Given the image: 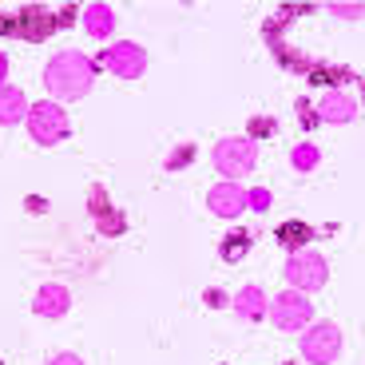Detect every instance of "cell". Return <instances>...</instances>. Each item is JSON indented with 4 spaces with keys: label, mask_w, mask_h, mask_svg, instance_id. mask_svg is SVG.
<instances>
[{
    "label": "cell",
    "mask_w": 365,
    "mask_h": 365,
    "mask_svg": "<svg viewBox=\"0 0 365 365\" xmlns=\"http://www.w3.org/2000/svg\"><path fill=\"white\" fill-rule=\"evenodd\" d=\"M294 167H298V171H310V167H318V147H314V143H302L298 151H294Z\"/></svg>",
    "instance_id": "cell-21"
},
{
    "label": "cell",
    "mask_w": 365,
    "mask_h": 365,
    "mask_svg": "<svg viewBox=\"0 0 365 365\" xmlns=\"http://www.w3.org/2000/svg\"><path fill=\"white\" fill-rule=\"evenodd\" d=\"M88 210H91V219L100 222L103 235H119V230H123V215L111 207V199H108L103 187H91L88 191Z\"/></svg>",
    "instance_id": "cell-8"
},
{
    "label": "cell",
    "mask_w": 365,
    "mask_h": 365,
    "mask_svg": "<svg viewBox=\"0 0 365 365\" xmlns=\"http://www.w3.org/2000/svg\"><path fill=\"white\" fill-rule=\"evenodd\" d=\"M48 365H83V361H80V357H76V354H56V357H52V361H48Z\"/></svg>",
    "instance_id": "cell-28"
},
{
    "label": "cell",
    "mask_w": 365,
    "mask_h": 365,
    "mask_svg": "<svg viewBox=\"0 0 365 365\" xmlns=\"http://www.w3.org/2000/svg\"><path fill=\"white\" fill-rule=\"evenodd\" d=\"M247 207L266 210V207H270V191H262V187H258V191H250V195H247Z\"/></svg>",
    "instance_id": "cell-25"
},
{
    "label": "cell",
    "mask_w": 365,
    "mask_h": 365,
    "mask_svg": "<svg viewBox=\"0 0 365 365\" xmlns=\"http://www.w3.org/2000/svg\"><path fill=\"white\" fill-rule=\"evenodd\" d=\"M286 282H290L298 294L318 290V286L326 282V258L314 255V250H298V255H290V262H286Z\"/></svg>",
    "instance_id": "cell-3"
},
{
    "label": "cell",
    "mask_w": 365,
    "mask_h": 365,
    "mask_svg": "<svg viewBox=\"0 0 365 365\" xmlns=\"http://www.w3.org/2000/svg\"><path fill=\"white\" fill-rule=\"evenodd\" d=\"M302 354L310 365H329L341 354V329L334 322H322V326H310V334L302 338Z\"/></svg>",
    "instance_id": "cell-4"
},
{
    "label": "cell",
    "mask_w": 365,
    "mask_h": 365,
    "mask_svg": "<svg viewBox=\"0 0 365 365\" xmlns=\"http://www.w3.org/2000/svg\"><path fill=\"white\" fill-rule=\"evenodd\" d=\"M16 20H20V36L24 40H48L52 28H56V12L40 9V4H28Z\"/></svg>",
    "instance_id": "cell-9"
},
{
    "label": "cell",
    "mask_w": 365,
    "mask_h": 365,
    "mask_svg": "<svg viewBox=\"0 0 365 365\" xmlns=\"http://www.w3.org/2000/svg\"><path fill=\"white\" fill-rule=\"evenodd\" d=\"M91 83H96V60H88L83 52H60L44 68V88L56 100H80L91 91Z\"/></svg>",
    "instance_id": "cell-1"
},
{
    "label": "cell",
    "mask_w": 365,
    "mask_h": 365,
    "mask_svg": "<svg viewBox=\"0 0 365 365\" xmlns=\"http://www.w3.org/2000/svg\"><path fill=\"white\" fill-rule=\"evenodd\" d=\"M100 64L108 68V72H115L119 80H139L143 68H147V52L139 44H131V40H123V44H111L108 52H103Z\"/></svg>",
    "instance_id": "cell-6"
},
{
    "label": "cell",
    "mask_w": 365,
    "mask_h": 365,
    "mask_svg": "<svg viewBox=\"0 0 365 365\" xmlns=\"http://www.w3.org/2000/svg\"><path fill=\"white\" fill-rule=\"evenodd\" d=\"M83 24H88V36H108L115 28V16H111L108 4H88L83 9Z\"/></svg>",
    "instance_id": "cell-14"
},
{
    "label": "cell",
    "mask_w": 365,
    "mask_h": 365,
    "mask_svg": "<svg viewBox=\"0 0 365 365\" xmlns=\"http://www.w3.org/2000/svg\"><path fill=\"white\" fill-rule=\"evenodd\" d=\"M36 314H40V318H64V314H68V290H64V286L48 282L44 290L36 294Z\"/></svg>",
    "instance_id": "cell-12"
},
{
    "label": "cell",
    "mask_w": 365,
    "mask_h": 365,
    "mask_svg": "<svg viewBox=\"0 0 365 365\" xmlns=\"http://www.w3.org/2000/svg\"><path fill=\"white\" fill-rule=\"evenodd\" d=\"M346 80H349V68L318 64V60H314V68H310V83H346Z\"/></svg>",
    "instance_id": "cell-18"
},
{
    "label": "cell",
    "mask_w": 365,
    "mask_h": 365,
    "mask_svg": "<svg viewBox=\"0 0 365 365\" xmlns=\"http://www.w3.org/2000/svg\"><path fill=\"white\" fill-rule=\"evenodd\" d=\"M207 302L219 310V306H227V298H222V290H207Z\"/></svg>",
    "instance_id": "cell-29"
},
{
    "label": "cell",
    "mask_w": 365,
    "mask_h": 365,
    "mask_svg": "<svg viewBox=\"0 0 365 365\" xmlns=\"http://www.w3.org/2000/svg\"><path fill=\"white\" fill-rule=\"evenodd\" d=\"M4 76H9V60H4V52H0V88H4Z\"/></svg>",
    "instance_id": "cell-30"
},
{
    "label": "cell",
    "mask_w": 365,
    "mask_h": 365,
    "mask_svg": "<svg viewBox=\"0 0 365 365\" xmlns=\"http://www.w3.org/2000/svg\"><path fill=\"white\" fill-rule=\"evenodd\" d=\"M361 91H365V83H361Z\"/></svg>",
    "instance_id": "cell-31"
},
{
    "label": "cell",
    "mask_w": 365,
    "mask_h": 365,
    "mask_svg": "<svg viewBox=\"0 0 365 365\" xmlns=\"http://www.w3.org/2000/svg\"><path fill=\"white\" fill-rule=\"evenodd\" d=\"M270 318L278 329H306L310 326V298L298 290H286L270 302Z\"/></svg>",
    "instance_id": "cell-5"
},
{
    "label": "cell",
    "mask_w": 365,
    "mask_h": 365,
    "mask_svg": "<svg viewBox=\"0 0 365 365\" xmlns=\"http://www.w3.org/2000/svg\"><path fill=\"white\" fill-rule=\"evenodd\" d=\"M28 111V100L20 88H0V123H16V119H24Z\"/></svg>",
    "instance_id": "cell-13"
},
{
    "label": "cell",
    "mask_w": 365,
    "mask_h": 365,
    "mask_svg": "<svg viewBox=\"0 0 365 365\" xmlns=\"http://www.w3.org/2000/svg\"><path fill=\"white\" fill-rule=\"evenodd\" d=\"M235 310L242 314L247 322H258V318L266 314V298H262V290H258V286H247V290H242V294L235 298Z\"/></svg>",
    "instance_id": "cell-15"
},
{
    "label": "cell",
    "mask_w": 365,
    "mask_h": 365,
    "mask_svg": "<svg viewBox=\"0 0 365 365\" xmlns=\"http://www.w3.org/2000/svg\"><path fill=\"white\" fill-rule=\"evenodd\" d=\"M28 131H32V139H36V143L52 147V143H60V139L68 135V115L56 108L52 100L36 103V108H28Z\"/></svg>",
    "instance_id": "cell-2"
},
{
    "label": "cell",
    "mask_w": 365,
    "mask_h": 365,
    "mask_svg": "<svg viewBox=\"0 0 365 365\" xmlns=\"http://www.w3.org/2000/svg\"><path fill=\"white\" fill-rule=\"evenodd\" d=\"M250 242H255V238H250L247 230H235V235H227V238H222L219 255L227 258V262H238V258H242V255L250 250Z\"/></svg>",
    "instance_id": "cell-17"
},
{
    "label": "cell",
    "mask_w": 365,
    "mask_h": 365,
    "mask_svg": "<svg viewBox=\"0 0 365 365\" xmlns=\"http://www.w3.org/2000/svg\"><path fill=\"white\" fill-rule=\"evenodd\" d=\"M310 235H314L310 222H302V219H290V222H282V227H278V242H282V247H290V250H298Z\"/></svg>",
    "instance_id": "cell-16"
},
{
    "label": "cell",
    "mask_w": 365,
    "mask_h": 365,
    "mask_svg": "<svg viewBox=\"0 0 365 365\" xmlns=\"http://www.w3.org/2000/svg\"><path fill=\"white\" fill-rule=\"evenodd\" d=\"M298 119H302V128H318V123H322L318 111H314L306 100H298Z\"/></svg>",
    "instance_id": "cell-22"
},
{
    "label": "cell",
    "mask_w": 365,
    "mask_h": 365,
    "mask_svg": "<svg viewBox=\"0 0 365 365\" xmlns=\"http://www.w3.org/2000/svg\"><path fill=\"white\" fill-rule=\"evenodd\" d=\"M278 131V119H270V115H258V119H250V131H247V139L255 143V139H266V135H274Z\"/></svg>",
    "instance_id": "cell-20"
},
{
    "label": "cell",
    "mask_w": 365,
    "mask_h": 365,
    "mask_svg": "<svg viewBox=\"0 0 365 365\" xmlns=\"http://www.w3.org/2000/svg\"><path fill=\"white\" fill-rule=\"evenodd\" d=\"M329 12H334V16L354 20V16H365V4H329Z\"/></svg>",
    "instance_id": "cell-23"
},
{
    "label": "cell",
    "mask_w": 365,
    "mask_h": 365,
    "mask_svg": "<svg viewBox=\"0 0 365 365\" xmlns=\"http://www.w3.org/2000/svg\"><path fill=\"white\" fill-rule=\"evenodd\" d=\"M191 159H195V147H191V143H187V147H179V151H175V155H171V159H167V167H179V163H191Z\"/></svg>",
    "instance_id": "cell-26"
},
{
    "label": "cell",
    "mask_w": 365,
    "mask_h": 365,
    "mask_svg": "<svg viewBox=\"0 0 365 365\" xmlns=\"http://www.w3.org/2000/svg\"><path fill=\"white\" fill-rule=\"evenodd\" d=\"M258 159V147L250 143V139H222L219 147H215V167H219L222 175H247L250 167H255Z\"/></svg>",
    "instance_id": "cell-7"
},
{
    "label": "cell",
    "mask_w": 365,
    "mask_h": 365,
    "mask_svg": "<svg viewBox=\"0 0 365 365\" xmlns=\"http://www.w3.org/2000/svg\"><path fill=\"white\" fill-rule=\"evenodd\" d=\"M210 210L219 215V219H235V215H242V207H247V195L238 191L235 182H222V187H215L210 191Z\"/></svg>",
    "instance_id": "cell-10"
},
{
    "label": "cell",
    "mask_w": 365,
    "mask_h": 365,
    "mask_svg": "<svg viewBox=\"0 0 365 365\" xmlns=\"http://www.w3.org/2000/svg\"><path fill=\"white\" fill-rule=\"evenodd\" d=\"M354 115H357V103L349 100V96H341V91H329L326 100H322V108H318L322 123H349Z\"/></svg>",
    "instance_id": "cell-11"
},
{
    "label": "cell",
    "mask_w": 365,
    "mask_h": 365,
    "mask_svg": "<svg viewBox=\"0 0 365 365\" xmlns=\"http://www.w3.org/2000/svg\"><path fill=\"white\" fill-rule=\"evenodd\" d=\"M0 36H20V20L9 16V12H0Z\"/></svg>",
    "instance_id": "cell-24"
},
{
    "label": "cell",
    "mask_w": 365,
    "mask_h": 365,
    "mask_svg": "<svg viewBox=\"0 0 365 365\" xmlns=\"http://www.w3.org/2000/svg\"><path fill=\"white\" fill-rule=\"evenodd\" d=\"M72 20H76V9H72V4H68V9H60V12H56V28H68V24H72Z\"/></svg>",
    "instance_id": "cell-27"
},
{
    "label": "cell",
    "mask_w": 365,
    "mask_h": 365,
    "mask_svg": "<svg viewBox=\"0 0 365 365\" xmlns=\"http://www.w3.org/2000/svg\"><path fill=\"white\" fill-rule=\"evenodd\" d=\"M274 56H278V60H282L286 68H298V72H310V68H314V60L298 56L294 48H286V44H274Z\"/></svg>",
    "instance_id": "cell-19"
}]
</instances>
